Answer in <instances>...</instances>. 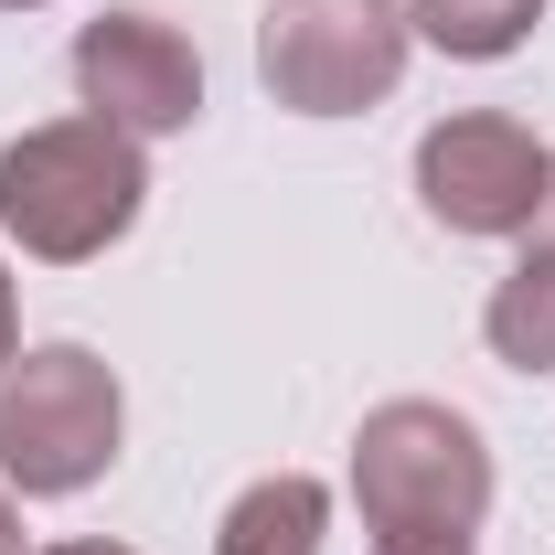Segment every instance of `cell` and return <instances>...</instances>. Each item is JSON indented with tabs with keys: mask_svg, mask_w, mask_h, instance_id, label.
Here are the masks:
<instances>
[{
	"mask_svg": "<svg viewBox=\"0 0 555 555\" xmlns=\"http://www.w3.org/2000/svg\"><path fill=\"white\" fill-rule=\"evenodd\" d=\"M150 204V160H139L129 129L107 118H43V129L0 139V235L43 268H86L107 257L118 235L139 224Z\"/></svg>",
	"mask_w": 555,
	"mask_h": 555,
	"instance_id": "6da1fadb",
	"label": "cell"
},
{
	"mask_svg": "<svg viewBox=\"0 0 555 555\" xmlns=\"http://www.w3.org/2000/svg\"><path fill=\"white\" fill-rule=\"evenodd\" d=\"M352 513L363 534H481L491 513V438L438 396H385L352 427Z\"/></svg>",
	"mask_w": 555,
	"mask_h": 555,
	"instance_id": "7a4b0ae2",
	"label": "cell"
},
{
	"mask_svg": "<svg viewBox=\"0 0 555 555\" xmlns=\"http://www.w3.org/2000/svg\"><path fill=\"white\" fill-rule=\"evenodd\" d=\"M129 396L86 343H33L0 374V481L22 502H75L118 470Z\"/></svg>",
	"mask_w": 555,
	"mask_h": 555,
	"instance_id": "3957f363",
	"label": "cell"
},
{
	"mask_svg": "<svg viewBox=\"0 0 555 555\" xmlns=\"http://www.w3.org/2000/svg\"><path fill=\"white\" fill-rule=\"evenodd\" d=\"M416 54L406 0H268L257 11V86L288 118H363L396 96Z\"/></svg>",
	"mask_w": 555,
	"mask_h": 555,
	"instance_id": "277c9868",
	"label": "cell"
},
{
	"mask_svg": "<svg viewBox=\"0 0 555 555\" xmlns=\"http://www.w3.org/2000/svg\"><path fill=\"white\" fill-rule=\"evenodd\" d=\"M545 171H555V150L513 107H460L416 139V204L449 235H534Z\"/></svg>",
	"mask_w": 555,
	"mask_h": 555,
	"instance_id": "5b68a950",
	"label": "cell"
},
{
	"mask_svg": "<svg viewBox=\"0 0 555 555\" xmlns=\"http://www.w3.org/2000/svg\"><path fill=\"white\" fill-rule=\"evenodd\" d=\"M75 96H86V118L129 139H182L204 118V54L160 11H96L75 33Z\"/></svg>",
	"mask_w": 555,
	"mask_h": 555,
	"instance_id": "8992f818",
	"label": "cell"
},
{
	"mask_svg": "<svg viewBox=\"0 0 555 555\" xmlns=\"http://www.w3.org/2000/svg\"><path fill=\"white\" fill-rule=\"evenodd\" d=\"M321 534H332V491L310 470H268V481H246L224 502L214 555H321Z\"/></svg>",
	"mask_w": 555,
	"mask_h": 555,
	"instance_id": "52a82bcc",
	"label": "cell"
},
{
	"mask_svg": "<svg viewBox=\"0 0 555 555\" xmlns=\"http://www.w3.org/2000/svg\"><path fill=\"white\" fill-rule=\"evenodd\" d=\"M481 343L513 374H555V246H524L502 268V288L481 299Z\"/></svg>",
	"mask_w": 555,
	"mask_h": 555,
	"instance_id": "ba28073f",
	"label": "cell"
},
{
	"mask_svg": "<svg viewBox=\"0 0 555 555\" xmlns=\"http://www.w3.org/2000/svg\"><path fill=\"white\" fill-rule=\"evenodd\" d=\"M406 22H416V43H438L460 65H502V54L534 43L545 0H406Z\"/></svg>",
	"mask_w": 555,
	"mask_h": 555,
	"instance_id": "9c48e42d",
	"label": "cell"
},
{
	"mask_svg": "<svg viewBox=\"0 0 555 555\" xmlns=\"http://www.w3.org/2000/svg\"><path fill=\"white\" fill-rule=\"evenodd\" d=\"M374 555H481V545H470V534H385Z\"/></svg>",
	"mask_w": 555,
	"mask_h": 555,
	"instance_id": "30bf717a",
	"label": "cell"
},
{
	"mask_svg": "<svg viewBox=\"0 0 555 555\" xmlns=\"http://www.w3.org/2000/svg\"><path fill=\"white\" fill-rule=\"evenodd\" d=\"M11 352H22V299H11V268H0V374H11Z\"/></svg>",
	"mask_w": 555,
	"mask_h": 555,
	"instance_id": "8fae6325",
	"label": "cell"
},
{
	"mask_svg": "<svg viewBox=\"0 0 555 555\" xmlns=\"http://www.w3.org/2000/svg\"><path fill=\"white\" fill-rule=\"evenodd\" d=\"M0 555H33V534H22V502L0 491Z\"/></svg>",
	"mask_w": 555,
	"mask_h": 555,
	"instance_id": "7c38bea8",
	"label": "cell"
},
{
	"mask_svg": "<svg viewBox=\"0 0 555 555\" xmlns=\"http://www.w3.org/2000/svg\"><path fill=\"white\" fill-rule=\"evenodd\" d=\"M33 555H129V545H107V534H65V545H33Z\"/></svg>",
	"mask_w": 555,
	"mask_h": 555,
	"instance_id": "4fadbf2b",
	"label": "cell"
},
{
	"mask_svg": "<svg viewBox=\"0 0 555 555\" xmlns=\"http://www.w3.org/2000/svg\"><path fill=\"white\" fill-rule=\"evenodd\" d=\"M524 246H555V171H545V204H534V235Z\"/></svg>",
	"mask_w": 555,
	"mask_h": 555,
	"instance_id": "5bb4252c",
	"label": "cell"
},
{
	"mask_svg": "<svg viewBox=\"0 0 555 555\" xmlns=\"http://www.w3.org/2000/svg\"><path fill=\"white\" fill-rule=\"evenodd\" d=\"M0 11H43V0H0Z\"/></svg>",
	"mask_w": 555,
	"mask_h": 555,
	"instance_id": "9a60e30c",
	"label": "cell"
}]
</instances>
